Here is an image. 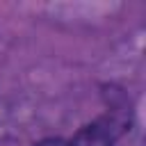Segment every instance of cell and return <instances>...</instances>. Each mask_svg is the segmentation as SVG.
<instances>
[{
	"label": "cell",
	"instance_id": "6da1fadb",
	"mask_svg": "<svg viewBox=\"0 0 146 146\" xmlns=\"http://www.w3.org/2000/svg\"><path fill=\"white\" fill-rule=\"evenodd\" d=\"M121 123L103 116L84 128H80L75 132L73 139H68V146H116L119 137H121Z\"/></svg>",
	"mask_w": 146,
	"mask_h": 146
},
{
	"label": "cell",
	"instance_id": "7a4b0ae2",
	"mask_svg": "<svg viewBox=\"0 0 146 146\" xmlns=\"http://www.w3.org/2000/svg\"><path fill=\"white\" fill-rule=\"evenodd\" d=\"M34 146H68V141L62 139V137H46V139L36 141Z\"/></svg>",
	"mask_w": 146,
	"mask_h": 146
}]
</instances>
